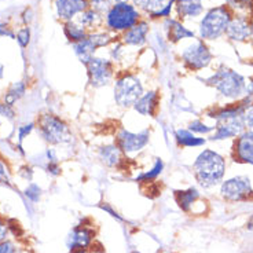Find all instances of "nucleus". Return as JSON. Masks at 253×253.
<instances>
[{
  "instance_id": "nucleus-1",
  "label": "nucleus",
  "mask_w": 253,
  "mask_h": 253,
  "mask_svg": "<svg viewBox=\"0 0 253 253\" xmlns=\"http://www.w3.org/2000/svg\"><path fill=\"white\" fill-rule=\"evenodd\" d=\"M193 171L198 183L204 187H213L223 180L226 173V160L219 153L205 149L198 154Z\"/></svg>"
},
{
  "instance_id": "nucleus-2",
  "label": "nucleus",
  "mask_w": 253,
  "mask_h": 253,
  "mask_svg": "<svg viewBox=\"0 0 253 253\" xmlns=\"http://www.w3.org/2000/svg\"><path fill=\"white\" fill-rule=\"evenodd\" d=\"M145 92L143 83L135 73H117L113 82V96L116 105L121 109H131Z\"/></svg>"
},
{
  "instance_id": "nucleus-3",
  "label": "nucleus",
  "mask_w": 253,
  "mask_h": 253,
  "mask_svg": "<svg viewBox=\"0 0 253 253\" xmlns=\"http://www.w3.org/2000/svg\"><path fill=\"white\" fill-rule=\"evenodd\" d=\"M207 83L209 85H212L217 92H220L223 96L230 98V99L238 101L245 96L247 82L244 76H241L240 73L228 69L226 66H221L220 69L216 70L207 80Z\"/></svg>"
},
{
  "instance_id": "nucleus-4",
  "label": "nucleus",
  "mask_w": 253,
  "mask_h": 253,
  "mask_svg": "<svg viewBox=\"0 0 253 253\" xmlns=\"http://www.w3.org/2000/svg\"><path fill=\"white\" fill-rule=\"evenodd\" d=\"M140 21V11L132 3H113L105 14V25L110 32L124 33Z\"/></svg>"
},
{
  "instance_id": "nucleus-5",
  "label": "nucleus",
  "mask_w": 253,
  "mask_h": 253,
  "mask_svg": "<svg viewBox=\"0 0 253 253\" xmlns=\"http://www.w3.org/2000/svg\"><path fill=\"white\" fill-rule=\"evenodd\" d=\"M233 18V10L228 6L211 8L200 22V36L203 40H215L226 33L230 21Z\"/></svg>"
},
{
  "instance_id": "nucleus-6",
  "label": "nucleus",
  "mask_w": 253,
  "mask_h": 253,
  "mask_svg": "<svg viewBox=\"0 0 253 253\" xmlns=\"http://www.w3.org/2000/svg\"><path fill=\"white\" fill-rule=\"evenodd\" d=\"M39 133L50 145H65L72 140L69 126L55 114H42L38 120Z\"/></svg>"
},
{
  "instance_id": "nucleus-7",
  "label": "nucleus",
  "mask_w": 253,
  "mask_h": 253,
  "mask_svg": "<svg viewBox=\"0 0 253 253\" xmlns=\"http://www.w3.org/2000/svg\"><path fill=\"white\" fill-rule=\"evenodd\" d=\"M149 142H150V129L149 128H145L139 132H133V131H129L124 126H121L116 132V138H114V143L119 146V149L126 156L138 154L149 145Z\"/></svg>"
},
{
  "instance_id": "nucleus-8",
  "label": "nucleus",
  "mask_w": 253,
  "mask_h": 253,
  "mask_svg": "<svg viewBox=\"0 0 253 253\" xmlns=\"http://www.w3.org/2000/svg\"><path fill=\"white\" fill-rule=\"evenodd\" d=\"M85 66H87L88 83L92 88L106 87L116 77L114 62L108 58L94 57Z\"/></svg>"
},
{
  "instance_id": "nucleus-9",
  "label": "nucleus",
  "mask_w": 253,
  "mask_h": 253,
  "mask_svg": "<svg viewBox=\"0 0 253 253\" xmlns=\"http://www.w3.org/2000/svg\"><path fill=\"white\" fill-rule=\"evenodd\" d=\"M180 58L187 69L197 72L207 68L212 62V52L209 51L208 45L204 43V40H198L193 44L187 45L182 51Z\"/></svg>"
},
{
  "instance_id": "nucleus-10",
  "label": "nucleus",
  "mask_w": 253,
  "mask_h": 253,
  "mask_svg": "<svg viewBox=\"0 0 253 253\" xmlns=\"http://www.w3.org/2000/svg\"><path fill=\"white\" fill-rule=\"evenodd\" d=\"M220 193L228 201H244L253 196V189L247 176H235L221 183Z\"/></svg>"
},
{
  "instance_id": "nucleus-11",
  "label": "nucleus",
  "mask_w": 253,
  "mask_h": 253,
  "mask_svg": "<svg viewBox=\"0 0 253 253\" xmlns=\"http://www.w3.org/2000/svg\"><path fill=\"white\" fill-rule=\"evenodd\" d=\"M231 156L237 163L253 165V129H247L235 138Z\"/></svg>"
},
{
  "instance_id": "nucleus-12",
  "label": "nucleus",
  "mask_w": 253,
  "mask_h": 253,
  "mask_svg": "<svg viewBox=\"0 0 253 253\" xmlns=\"http://www.w3.org/2000/svg\"><path fill=\"white\" fill-rule=\"evenodd\" d=\"M245 131L244 120L241 117H233V119H226V120L217 121V124L213 128V133L211 136L212 140H223L230 139V138H237L241 133Z\"/></svg>"
},
{
  "instance_id": "nucleus-13",
  "label": "nucleus",
  "mask_w": 253,
  "mask_h": 253,
  "mask_svg": "<svg viewBox=\"0 0 253 253\" xmlns=\"http://www.w3.org/2000/svg\"><path fill=\"white\" fill-rule=\"evenodd\" d=\"M160 94L156 89L145 91L143 95L133 105V110L143 117H156L158 109H160Z\"/></svg>"
},
{
  "instance_id": "nucleus-14",
  "label": "nucleus",
  "mask_w": 253,
  "mask_h": 253,
  "mask_svg": "<svg viewBox=\"0 0 253 253\" xmlns=\"http://www.w3.org/2000/svg\"><path fill=\"white\" fill-rule=\"evenodd\" d=\"M226 36L233 42H245L252 38V22L244 15L233 17L226 29Z\"/></svg>"
},
{
  "instance_id": "nucleus-15",
  "label": "nucleus",
  "mask_w": 253,
  "mask_h": 253,
  "mask_svg": "<svg viewBox=\"0 0 253 253\" xmlns=\"http://www.w3.org/2000/svg\"><path fill=\"white\" fill-rule=\"evenodd\" d=\"M87 0H55L58 18L63 19L65 22L73 21L77 15L88 8Z\"/></svg>"
},
{
  "instance_id": "nucleus-16",
  "label": "nucleus",
  "mask_w": 253,
  "mask_h": 253,
  "mask_svg": "<svg viewBox=\"0 0 253 253\" xmlns=\"http://www.w3.org/2000/svg\"><path fill=\"white\" fill-rule=\"evenodd\" d=\"M126 156L119 149L116 143L103 145L98 149V158L108 168H121L126 164Z\"/></svg>"
},
{
  "instance_id": "nucleus-17",
  "label": "nucleus",
  "mask_w": 253,
  "mask_h": 253,
  "mask_svg": "<svg viewBox=\"0 0 253 253\" xmlns=\"http://www.w3.org/2000/svg\"><path fill=\"white\" fill-rule=\"evenodd\" d=\"M94 240V231L87 226H79L69 234L68 247L70 251H85Z\"/></svg>"
},
{
  "instance_id": "nucleus-18",
  "label": "nucleus",
  "mask_w": 253,
  "mask_h": 253,
  "mask_svg": "<svg viewBox=\"0 0 253 253\" xmlns=\"http://www.w3.org/2000/svg\"><path fill=\"white\" fill-rule=\"evenodd\" d=\"M147 33H149L147 21H139L136 25L123 33V44L140 47L147 42Z\"/></svg>"
},
{
  "instance_id": "nucleus-19",
  "label": "nucleus",
  "mask_w": 253,
  "mask_h": 253,
  "mask_svg": "<svg viewBox=\"0 0 253 253\" xmlns=\"http://www.w3.org/2000/svg\"><path fill=\"white\" fill-rule=\"evenodd\" d=\"M165 29H167V39L171 43H179L183 39H193L194 38V32L187 29L186 26L177 21V19L168 18L165 19Z\"/></svg>"
},
{
  "instance_id": "nucleus-20",
  "label": "nucleus",
  "mask_w": 253,
  "mask_h": 253,
  "mask_svg": "<svg viewBox=\"0 0 253 253\" xmlns=\"http://www.w3.org/2000/svg\"><path fill=\"white\" fill-rule=\"evenodd\" d=\"M175 7L179 18H196L204 11L203 0H175Z\"/></svg>"
},
{
  "instance_id": "nucleus-21",
  "label": "nucleus",
  "mask_w": 253,
  "mask_h": 253,
  "mask_svg": "<svg viewBox=\"0 0 253 253\" xmlns=\"http://www.w3.org/2000/svg\"><path fill=\"white\" fill-rule=\"evenodd\" d=\"M173 138L179 147H201L207 142L204 138H198L196 133L189 131L187 128L176 129L173 133Z\"/></svg>"
},
{
  "instance_id": "nucleus-22",
  "label": "nucleus",
  "mask_w": 253,
  "mask_h": 253,
  "mask_svg": "<svg viewBox=\"0 0 253 253\" xmlns=\"http://www.w3.org/2000/svg\"><path fill=\"white\" fill-rule=\"evenodd\" d=\"M75 21L89 32L92 31V29H96V28L105 21V18H103L102 13H99V11H96L94 8L88 7L87 10H84L83 13L79 14Z\"/></svg>"
},
{
  "instance_id": "nucleus-23",
  "label": "nucleus",
  "mask_w": 253,
  "mask_h": 253,
  "mask_svg": "<svg viewBox=\"0 0 253 253\" xmlns=\"http://www.w3.org/2000/svg\"><path fill=\"white\" fill-rule=\"evenodd\" d=\"M200 198V193L198 190L194 189V187H190L187 190H177L175 191V200H176V204L183 209L184 212H189L191 207L198 201Z\"/></svg>"
},
{
  "instance_id": "nucleus-24",
  "label": "nucleus",
  "mask_w": 253,
  "mask_h": 253,
  "mask_svg": "<svg viewBox=\"0 0 253 253\" xmlns=\"http://www.w3.org/2000/svg\"><path fill=\"white\" fill-rule=\"evenodd\" d=\"M73 50H75V54L77 55V58L80 59V62H83L84 65H87V63L95 57V51L98 50L94 44H92V42L89 40L88 36L87 39H84L82 42H79V43H73Z\"/></svg>"
},
{
  "instance_id": "nucleus-25",
  "label": "nucleus",
  "mask_w": 253,
  "mask_h": 253,
  "mask_svg": "<svg viewBox=\"0 0 253 253\" xmlns=\"http://www.w3.org/2000/svg\"><path fill=\"white\" fill-rule=\"evenodd\" d=\"M63 32H65V36L68 38V40L72 42V44L73 43H79V42H82L84 39H87V36L89 35V32L85 28H83L80 24H77L75 19L65 22Z\"/></svg>"
},
{
  "instance_id": "nucleus-26",
  "label": "nucleus",
  "mask_w": 253,
  "mask_h": 253,
  "mask_svg": "<svg viewBox=\"0 0 253 253\" xmlns=\"http://www.w3.org/2000/svg\"><path fill=\"white\" fill-rule=\"evenodd\" d=\"M164 171V161L161 158H156L154 164L150 169L142 172L138 176L135 177V182L139 183H153L154 180H157V177Z\"/></svg>"
},
{
  "instance_id": "nucleus-27",
  "label": "nucleus",
  "mask_w": 253,
  "mask_h": 253,
  "mask_svg": "<svg viewBox=\"0 0 253 253\" xmlns=\"http://www.w3.org/2000/svg\"><path fill=\"white\" fill-rule=\"evenodd\" d=\"M26 92V84L24 82L14 83L13 85L10 88L7 89L6 95H4V102L7 105H11L13 106L14 103L17 101H19Z\"/></svg>"
},
{
  "instance_id": "nucleus-28",
  "label": "nucleus",
  "mask_w": 253,
  "mask_h": 253,
  "mask_svg": "<svg viewBox=\"0 0 253 253\" xmlns=\"http://www.w3.org/2000/svg\"><path fill=\"white\" fill-rule=\"evenodd\" d=\"M168 0H132V4L138 10H142L147 14L156 13L161 7L164 6Z\"/></svg>"
},
{
  "instance_id": "nucleus-29",
  "label": "nucleus",
  "mask_w": 253,
  "mask_h": 253,
  "mask_svg": "<svg viewBox=\"0 0 253 253\" xmlns=\"http://www.w3.org/2000/svg\"><path fill=\"white\" fill-rule=\"evenodd\" d=\"M88 39L96 48L108 47L109 44H112L114 42L113 36L109 32H89Z\"/></svg>"
},
{
  "instance_id": "nucleus-30",
  "label": "nucleus",
  "mask_w": 253,
  "mask_h": 253,
  "mask_svg": "<svg viewBox=\"0 0 253 253\" xmlns=\"http://www.w3.org/2000/svg\"><path fill=\"white\" fill-rule=\"evenodd\" d=\"M213 128L215 126H208L207 124H204L201 120H194L190 123L187 129L193 133H196V135H207V133L213 132Z\"/></svg>"
},
{
  "instance_id": "nucleus-31",
  "label": "nucleus",
  "mask_w": 253,
  "mask_h": 253,
  "mask_svg": "<svg viewBox=\"0 0 253 253\" xmlns=\"http://www.w3.org/2000/svg\"><path fill=\"white\" fill-rule=\"evenodd\" d=\"M173 7H175V0H168V1H167L164 6L160 8V10H157L156 13L149 14V15H150V18L152 19H160V18L168 19L169 17H171L172 8H173Z\"/></svg>"
},
{
  "instance_id": "nucleus-32",
  "label": "nucleus",
  "mask_w": 253,
  "mask_h": 253,
  "mask_svg": "<svg viewBox=\"0 0 253 253\" xmlns=\"http://www.w3.org/2000/svg\"><path fill=\"white\" fill-rule=\"evenodd\" d=\"M87 1H88V6L91 8H94V10L102 14L105 13V11H108L109 7L113 4L112 0H87Z\"/></svg>"
},
{
  "instance_id": "nucleus-33",
  "label": "nucleus",
  "mask_w": 253,
  "mask_h": 253,
  "mask_svg": "<svg viewBox=\"0 0 253 253\" xmlns=\"http://www.w3.org/2000/svg\"><path fill=\"white\" fill-rule=\"evenodd\" d=\"M25 196L31 200L32 203H38L42 196V189L36 183H31L25 189Z\"/></svg>"
},
{
  "instance_id": "nucleus-34",
  "label": "nucleus",
  "mask_w": 253,
  "mask_h": 253,
  "mask_svg": "<svg viewBox=\"0 0 253 253\" xmlns=\"http://www.w3.org/2000/svg\"><path fill=\"white\" fill-rule=\"evenodd\" d=\"M231 10H247L253 6V0H226Z\"/></svg>"
},
{
  "instance_id": "nucleus-35",
  "label": "nucleus",
  "mask_w": 253,
  "mask_h": 253,
  "mask_svg": "<svg viewBox=\"0 0 253 253\" xmlns=\"http://www.w3.org/2000/svg\"><path fill=\"white\" fill-rule=\"evenodd\" d=\"M29 40H31V29L28 26L19 29L18 33H17V42L19 43V45L22 48H25L26 45L29 44Z\"/></svg>"
},
{
  "instance_id": "nucleus-36",
  "label": "nucleus",
  "mask_w": 253,
  "mask_h": 253,
  "mask_svg": "<svg viewBox=\"0 0 253 253\" xmlns=\"http://www.w3.org/2000/svg\"><path fill=\"white\" fill-rule=\"evenodd\" d=\"M242 120L245 129H253V102L245 109V112L242 114Z\"/></svg>"
},
{
  "instance_id": "nucleus-37",
  "label": "nucleus",
  "mask_w": 253,
  "mask_h": 253,
  "mask_svg": "<svg viewBox=\"0 0 253 253\" xmlns=\"http://www.w3.org/2000/svg\"><path fill=\"white\" fill-rule=\"evenodd\" d=\"M123 55H124L123 43H114L113 48L110 50V57H112V61H113V62H120Z\"/></svg>"
},
{
  "instance_id": "nucleus-38",
  "label": "nucleus",
  "mask_w": 253,
  "mask_h": 253,
  "mask_svg": "<svg viewBox=\"0 0 253 253\" xmlns=\"http://www.w3.org/2000/svg\"><path fill=\"white\" fill-rule=\"evenodd\" d=\"M33 128H35V123H29V124H24V126H21L18 128V142L19 146H21V142L25 139L26 136L29 135V133L33 131Z\"/></svg>"
},
{
  "instance_id": "nucleus-39",
  "label": "nucleus",
  "mask_w": 253,
  "mask_h": 253,
  "mask_svg": "<svg viewBox=\"0 0 253 253\" xmlns=\"http://www.w3.org/2000/svg\"><path fill=\"white\" fill-rule=\"evenodd\" d=\"M0 116L6 117L8 120H14L15 117V112H14V108L11 105H7L6 102L0 103Z\"/></svg>"
},
{
  "instance_id": "nucleus-40",
  "label": "nucleus",
  "mask_w": 253,
  "mask_h": 253,
  "mask_svg": "<svg viewBox=\"0 0 253 253\" xmlns=\"http://www.w3.org/2000/svg\"><path fill=\"white\" fill-rule=\"evenodd\" d=\"M0 183L10 186V172H8L7 165L1 160H0Z\"/></svg>"
},
{
  "instance_id": "nucleus-41",
  "label": "nucleus",
  "mask_w": 253,
  "mask_h": 253,
  "mask_svg": "<svg viewBox=\"0 0 253 253\" xmlns=\"http://www.w3.org/2000/svg\"><path fill=\"white\" fill-rule=\"evenodd\" d=\"M45 169H47V172L51 173L52 176L61 175V167H59V163H58V161H47Z\"/></svg>"
},
{
  "instance_id": "nucleus-42",
  "label": "nucleus",
  "mask_w": 253,
  "mask_h": 253,
  "mask_svg": "<svg viewBox=\"0 0 253 253\" xmlns=\"http://www.w3.org/2000/svg\"><path fill=\"white\" fill-rule=\"evenodd\" d=\"M0 253H15V247L10 241H3L0 244Z\"/></svg>"
},
{
  "instance_id": "nucleus-43",
  "label": "nucleus",
  "mask_w": 253,
  "mask_h": 253,
  "mask_svg": "<svg viewBox=\"0 0 253 253\" xmlns=\"http://www.w3.org/2000/svg\"><path fill=\"white\" fill-rule=\"evenodd\" d=\"M101 208L103 209V211H106L108 213H110V216H113V217H116L117 220L123 221V217H121V216L119 215L117 212H114L113 209H112V207H110L109 204H101Z\"/></svg>"
},
{
  "instance_id": "nucleus-44",
  "label": "nucleus",
  "mask_w": 253,
  "mask_h": 253,
  "mask_svg": "<svg viewBox=\"0 0 253 253\" xmlns=\"http://www.w3.org/2000/svg\"><path fill=\"white\" fill-rule=\"evenodd\" d=\"M7 235V227L0 221V244L4 241V238H6Z\"/></svg>"
},
{
  "instance_id": "nucleus-45",
  "label": "nucleus",
  "mask_w": 253,
  "mask_h": 253,
  "mask_svg": "<svg viewBox=\"0 0 253 253\" xmlns=\"http://www.w3.org/2000/svg\"><path fill=\"white\" fill-rule=\"evenodd\" d=\"M0 36H10V38H14L13 32L8 31L6 26H1L0 28Z\"/></svg>"
},
{
  "instance_id": "nucleus-46",
  "label": "nucleus",
  "mask_w": 253,
  "mask_h": 253,
  "mask_svg": "<svg viewBox=\"0 0 253 253\" xmlns=\"http://www.w3.org/2000/svg\"><path fill=\"white\" fill-rule=\"evenodd\" d=\"M32 21V11L31 10H25V13H24V22L25 24H29Z\"/></svg>"
},
{
  "instance_id": "nucleus-47",
  "label": "nucleus",
  "mask_w": 253,
  "mask_h": 253,
  "mask_svg": "<svg viewBox=\"0 0 253 253\" xmlns=\"http://www.w3.org/2000/svg\"><path fill=\"white\" fill-rule=\"evenodd\" d=\"M121 1H128V0H112V3H121Z\"/></svg>"
},
{
  "instance_id": "nucleus-48",
  "label": "nucleus",
  "mask_w": 253,
  "mask_h": 253,
  "mask_svg": "<svg viewBox=\"0 0 253 253\" xmlns=\"http://www.w3.org/2000/svg\"><path fill=\"white\" fill-rule=\"evenodd\" d=\"M1 77H3V66L0 65V79H1Z\"/></svg>"
},
{
  "instance_id": "nucleus-49",
  "label": "nucleus",
  "mask_w": 253,
  "mask_h": 253,
  "mask_svg": "<svg viewBox=\"0 0 253 253\" xmlns=\"http://www.w3.org/2000/svg\"><path fill=\"white\" fill-rule=\"evenodd\" d=\"M72 253H85L84 251H72Z\"/></svg>"
},
{
  "instance_id": "nucleus-50",
  "label": "nucleus",
  "mask_w": 253,
  "mask_h": 253,
  "mask_svg": "<svg viewBox=\"0 0 253 253\" xmlns=\"http://www.w3.org/2000/svg\"><path fill=\"white\" fill-rule=\"evenodd\" d=\"M252 39H253V22H252Z\"/></svg>"
},
{
  "instance_id": "nucleus-51",
  "label": "nucleus",
  "mask_w": 253,
  "mask_h": 253,
  "mask_svg": "<svg viewBox=\"0 0 253 253\" xmlns=\"http://www.w3.org/2000/svg\"><path fill=\"white\" fill-rule=\"evenodd\" d=\"M131 253H139V252H136V251H135V252H131Z\"/></svg>"
}]
</instances>
